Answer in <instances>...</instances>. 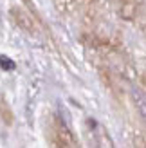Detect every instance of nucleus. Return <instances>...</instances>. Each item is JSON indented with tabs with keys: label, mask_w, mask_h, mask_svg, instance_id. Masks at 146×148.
I'll use <instances>...</instances> for the list:
<instances>
[{
	"label": "nucleus",
	"mask_w": 146,
	"mask_h": 148,
	"mask_svg": "<svg viewBox=\"0 0 146 148\" xmlns=\"http://www.w3.org/2000/svg\"><path fill=\"white\" fill-rule=\"evenodd\" d=\"M87 123H89V128L92 132V146L94 148H114L110 136L106 134V130L96 119H89Z\"/></svg>",
	"instance_id": "1"
},
{
	"label": "nucleus",
	"mask_w": 146,
	"mask_h": 148,
	"mask_svg": "<svg viewBox=\"0 0 146 148\" xmlns=\"http://www.w3.org/2000/svg\"><path fill=\"white\" fill-rule=\"evenodd\" d=\"M18 25H22L24 29H27V31H31V20H29L24 13H22V14H20V18H18Z\"/></svg>",
	"instance_id": "4"
},
{
	"label": "nucleus",
	"mask_w": 146,
	"mask_h": 148,
	"mask_svg": "<svg viewBox=\"0 0 146 148\" xmlns=\"http://www.w3.org/2000/svg\"><path fill=\"white\" fill-rule=\"evenodd\" d=\"M0 67H2L4 71H13L16 65H14V62L11 60V58H7V56H0Z\"/></svg>",
	"instance_id": "3"
},
{
	"label": "nucleus",
	"mask_w": 146,
	"mask_h": 148,
	"mask_svg": "<svg viewBox=\"0 0 146 148\" xmlns=\"http://www.w3.org/2000/svg\"><path fill=\"white\" fill-rule=\"evenodd\" d=\"M134 99H135V105H137V110H139V114L143 117V121L146 123V99L143 98V96L139 94H135L134 96Z\"/></svg>",
	"instance_id": "2"
}]
</instances>
